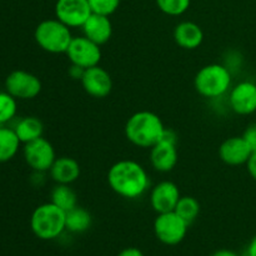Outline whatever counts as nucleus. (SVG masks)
Returning a JSON list of instances; mask_svg holds the SVG:
<instances>
[{"label":"nucleus","mask_w":256,"mask_h":256,"mask_svg":"<svg viewBox=\"0 0 256 256\" xmlns=\"http://www.w3.org/2000/svg\"><path fill=\"white\" fill-rule=\"evenodd\" d=\"M22 145L12 128L0 126V162H10L19 152Z\"/></svg>","instance_id":"nucleus-21"},{"label":"nucleus","mask_w":256,"mask_h":256,"mask_svg":"<svg viewBox=\"0 0 256 256\" xmlns=\"http://www.w3.org/2000/svg\"><path fill=\"white\" fill-rule=\"evenodd\" d=\"M66 56L72 65L88 69L99 65L102 60V48L86 36H74L66 50Z\"/></svg>","instance_id":"nucleus-10"},{"label":"nucleus","mask_w":256,"mask_h":256,"mask_svg":"<svg viewBox=\"0 0 256 256\" xmlns=\"http://www.w3.org/2000/svg\"><path fill=\"white\" fill-rule=\"evenodd\" d=\"M252 150L242 136H232L222 142L219 148V158L224 164L229 166L246 165L252 156Z\"/></svg>","instance_id":"nucleus-15"},{"label":"nucleus","mask_w":256,"mask_h":256,"mask_svg":"<svg viewBox=\"0 0 256 256\" xmlns=\"http://www.w3.org/2000/svg\"><path fill=\"white\" fill-rule=\"evenodd\" d=\"M232 74L224 64H208L196 72L194 79L195 90L208 99L224 96L232 89Z\"/></svg>","instance_id":"nucleus-3"},{"label":"nucleus","mask_w":256,"mask_h":256,"mask_svg":"<svg viewBox=\"0 0 256 256\" xmlns=\"http://www.w3.org/2000/svg\"><path fill=\"white\" fill-rule=\"evenodd\" d=\"M72 38L70 28L56 18L42 20L34 32V39L40 49L50 54H65Z\"/></svg>","instance_id":"nucleus-5"},{"label":"nucleus","mask_w":256,"mask_h":256,"mask_svg":"<svg viewBox=\"0 0 256 256\" xmlns=\"http://www.w3.org/2000/svg\"><path fill=\"white\" fill-rule=\"evenodd\" d=\"M84 72H85V69L78 66V65H72V66L69 68V75L72 78V79H75V80H82Z\"/></svg>","instance_id":"nucleus-29"},{"label":"nucleus","mask_w":256,"mask_h":256,"mask_svg":"<svg viewBox=\"0 0 256 256\" xmlns=\"http://www.w3.org/2000/svg\"><path fill=\"white\" fill-rule=\"evenodd\" d=\"M66 212L50 202L39 205L30 216V229L40 240L58 239L65 232Z\"/></svg>","instance_id":"nucleus-4"},{"label":"nucleus","mask_w":256,"mask_h":256,"mask_svg":"<svg viewBox=\"0 0 256 256\" xmlns=\"http://www.w3.org/2000/svg\"><path fill=\"white\" fill-rule=\"evenodd\" d=\"M246 256H256V235L250 240L246 249Z\"/></svg>","instance_id":"nucleus-32"},{"label":"nucleus","mask_w":256,"mask_h":256,"mask_svg":"<svg viewBox=\"0 0 256 256\" xmlns=\"http://www.w3.org/2000/svg\"><path fill=\"white\" fill-rule=\"evenodd\" d=\"M182 198L180 190L175 182L170 180L158 182L150 190V205L156 214L174 212L178 202Z\"/></svg>","instance_id":"nucleus-12"},{"label":"nucleus","mask_w":256,"mask_h":256,"mask_svg":"<svg viewBox=\"0 0 256 256\" xmlns=\"http://www.w3.org/2000/svg\"><path fill=\"white\" fill-rule=\"evenodd\" d=\"M246 169L248 172L250 174V176L256 182V152H252V156L249 158L246 162Z\"/></svg>","instance_id":"nucleus-28"},{"label":"nucleus","mask_w":256,"mask_h":256,"mask_svg":"<svg viewBox=\"0 0 256 256\" xmlns=\"http://www.w3.org/2000/svg\"><path fill=\"white\" fill-rule=\"evenodd\" d=\"M244 138V140L246 142V144L249 145L250 149L252 152H256V122L248 125V128L245 129L244 134L242 135Z\"/></svg>","instance_id":"nucleus-27"},{"label":"nucleus","mask_w":256,"mask_h":256,"mask_svg":"<svg viewBox=\"0 0 256 256\" xmlns=\"http://www.w3.org/2000/svg\"><path fill=\"white\" fill-rule=\"evenodd\" d=\"M166 128L162 118L149 110L136 112L125 124V136L128 142L142 149H152L162 140Z\"/></svg>","instance_id":"nucleus-2"},{"label":"nucleus","mask_w":256,"mask_h":256,"mask_svg":"<svg viewBox=\"0 0 256 256\" xmlns=\"http://www.w3.org/2000/svg\"><path fill=\"white\" fill-rule=\"evenodd\" d=\"M192 0H156V5L164 14L170 16H180L190 6Z\"/></svg>","instance_id":"nucleus-25"},{"label":"nucleus","mask_w":256,"mask_h":256,"mask_svg":"<svg viewBox=\"0 0 256 256\" xmlns=\"http://www.w3.org/2000/svg\"><path fill=\"white\" fill-rule=\"evenodd\" d=\"M50 202L65 212L72 210L78 205V195L70 185L56 184L50 194Z\"/></svg>","instance_id":"nucleus-22"},{"label":"nucleus","mask_w":256,"mask_h":256,"mask_svg":"<svg viewBox=\"0 0 256 256\" xmlns=\"http://www.w3.org/2000/svg\"><path fill=\"white\" fill-rule=\"evenodd\" d=\"M210 256H239L234 250H229V249H220L216 250V252H212Z\"/></svg>","instance_id":"nucleus-31"},{"label":"nucleus","mask_w":256,"mask_h":256,"mask_svg":"<svg viewBox=\"0 0 256 256\" xmlns=\"http://www.w3.org/2000/svg\"><path fill=\"white\" fill-rule=\"evenodd\" d=\"M92 216L85 208L76 205L66 212L65 216V229L72 234H82L92 228Z\"/></svg>","instance_id":"nucleus-20"},{"label":"nucleus","mask_w":256,"mask_h":256,"mask_svg":"<svg viewBox=\"0 0 256 256\" xmlns=\"http://www.w3.org/2000/svg\"><path fill=\"white\" fill-rule=\"evenodd\" d=\"M90 8L94 14L110 16L120 6V0H89Z\"/></svg>","instance_id":"nucleus-26"},{"label":"nucleus","mask_w":256,"mask_h":256,"mask_svg":"<svg viewBox=\"0 0 256 256\" xmlns=\"http://www.w3.org/2000/svg\"><path fill=\"white\" fill-rule=\"evenodd\" d=\"M22 154L29 168L38 172H49L58 158L52 144L44 136L24 144Z\"/></svg>","instance_id":"nucleus-9"},{"label":"nucleus","mask_w":256,"mask_h":256,"mask_svg":"<svg viewBox=\"0 0 256 256\" xmlns=\"http://www.w3.org/2000/svg\"><path fill=\"white\" fill-rule=\"evenodd\" d=\"M108 184L112 192L124 199L135 200L150 189L146 169L135 160H119L108 172Z\"/></svg>","instance_id":"nucleus-1"},{"label":"nucleus","mask_w":256,"mask_h":256,"mask_svg":"<svg viewBox=\"0 0 256 256\" xmlns=\"http://www.w3.org/2000/svg\"><path fill=\"white\" fill-rule=\"evenodd\" d=\"M16 132L22 144H28L30 142L39 139L44 134V125L42 120L36 116H24L18 120L12 126Z\"/></svg>","instance_id":"nucleus-19"},{"label":"nucleus","mask_w":256,"mask_h":256,"mask_svg":"<svg viewBox=\"0 0 256 256\" xmlns=\"http://www.w3.org/2000/svg\"><path fill=\"white\" fill-rule=\"evenodd\" d=\"M82 30L84 36L102 46L112 39V22L110 20V16L92 12L82 26Z\"/></svg>","instance_id":"nucleus-16"},{"label":"nucleus","mask_w":256,"mask_h":256,"mask_svg":"<svg viewBox=\"0 0 256 256\" xmlns=\"http://www.w3.org/2000/svg\"><path fill=\"white\" fill-rule=\"evenodd\" d=\"M18 112V102L9 92H0V125H6L15 118Z\"/></svg>","instance_id":"nucleus-24"},{"label":"nucleus","mask_w":256,"mask_h":256,"mask_svg":"<svg viewBox=\"0 0 256 256\" xmlns=\"http://www.w3.org/2000/svg\"><path fill=\"white\" fill-rule=\"evenodd\" d=\"M200 210H202V206H200L199 200L194 196L185 195V196L180 198L174 212L190 225L199 216Z\"/></svg>","instance_id":"nucleus-23"},{"label":"nucleus","mask_w":256,"mask_h":256,"mask_svg":"<svg viewBox=\"0 0 256 256\" xmlns=\"http://www.w3.org/2000/svg\"><path fill=\"white\" fill-rule=\"evenodd\" d=\"M116 256H144V254L138 248H125Z\"/></svg>","instance_id":"nucleus-30"},{"label":"nucleus","mask_w":256,"mask_h":256,"mask_svg":"<svg viewBox=\"0 0 256 256\" xmlns=\"http://www.w3.org/2000/svg\"><path fill=\"white\" fill-rule=\"evenodd\" d=\"M172 35H174L175 42L185 50L198 49L204 42V32L202 26L189 20L179 22L175 26Z\"/></svg>","instance_id":"nucleus-18"},{"label":"nucleus","mask_w":256,"mask_h":256,"mask_svg":"<svg viewBox=\"0 0 256 256\" xmlns=\"http://www.w3.org/2000/svg\"><path fill=\"white\" fill-rule=\"evenodd\" d=\"M189 224L175 212L158 214L154 222V234L162 244L175 246L185 239Z\"/></svg>","instance_id":"nucleus-6"},{"label":"nucleus","mask_w":256,"mask_h":256,"mask_svg":"<svg viewBox=\"0 0 256 256\" xmlns=\"http://www.w3.org/2000/svg\"><path fill=\"white\" fill-rule=\"evenodd\" d=\"M92 14L89 0H58L55 4V18L70 29L82 28Z\"/></svg>","instance_id":"nucleus-11"},{"label":"nucleus","mask_w":256,"mask_h":256,"mask_svg":"<svg viewBox=\"0 0 256 256\" xmlns=\"http://www.w3.org/2000/svg\"><path fill=\"white\" fill-rule=\"evenodd\" d=\"M42 89V80L26 70H14L5 79V90L16 100L35 99Z\"/></svg>","instance_id":"nucleus-8"},{"label":"nucleus","mask_w":256,"mask_h":256,"mask_svg":"<svg viewBox=\"0 0 256 256\" xmlns=\"http://www.w3.org/2000/svg\"><path fill=\"white\" fill-rule=\"evenodd\" d=\"M229 105L239 115H252L256 112V84L249 80L238 82L229 92Z\"/></svg>","instance_id":"nucleus-14"},{"label":"nucleus","mask_w":256,"mask_h":256,"mask_svg":"<svg viewBox=\"0 0 256 256\" xmlns=\"http://www.w3.org/2000/svg\"><path fill=\"white\" fill-rule=\"evenodd\" d=\"M49 174L55 184L72 185L80 178L82 168L74 158L59 156L50 168Z\"/></svg>","instance_id":"nucleus-17"},{"label":"nucleus","mask_w":256,"mask_h":256,"mask_svg":"<svg viewBox=\"0 0 256 256\" xmlns=\"http://www.w3.org/2000/svg\"><path fill=\"white\" fill-rule=\"evenodd\" d=\"M80 82L85 92L96 99H104L112 90V75L100 65L85 69Z\"/></svg>","instance_id":"nucleus-13"},{"label":"nucleus","mask_w":256,"mask_h":256,"mask_svg":"<svg viewBox=\"0 0 256 256\" xmlns=\"http://www.w3.org/2000/svg\"><path fill=\"white\" fill-rule=\"evenodd\" d=\"M178 162V135L174 130L165 129L162 140L150 149V164L156 172H169Z\"/></svg>","instance_id":"nucleus-7"}]
</instances>
